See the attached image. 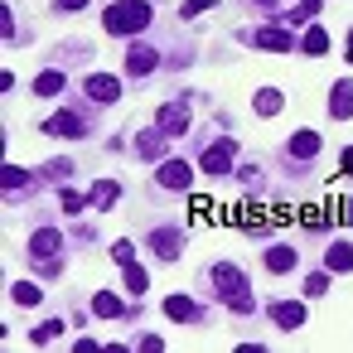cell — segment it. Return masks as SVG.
<instances>
[{
  "mask_svg": "<svg viewBox=\"0 0 353 353\" xmlns=\"http://www.w3.org/2000/svg\"><path fill=\"white\" fill-rule=\"evenodd\" d=\"M59 203H63V213H83V208H88V199H83L78 189H63V194H59Z\"/></svg>",
  "mask_w": 353,
  "mask_h": 353,
  "instance_id": "obj_29",
  "label": "cell"
},
{
  "mask_svg": "<svg viewBox=\"0 0 353 353\" xmlns=\"http://www.w3.org/2000/svg\"><path fill=\"white\" fill-rule=\"evenodd\" d=\"M83 92H88L92 102H102V107H112V102L121 97V83H117L112 73H92V78H83Z\"/></svg>",
  "mask_w": 353,
  "mask_h": 353,
  "instance_id": "obj_6",
  "label": "cell"
},
{
  "mask_svg": "<svg viewBox=\"0 0 353 353\" xmlns=\"http://www.w3.org/2000/svg\"><path fill=\"white\" fill-rule=\"evenodd\" d=\"M117 199H121V184H117V179H97V184H92V208H97V213H107Z\"/></svg>",
  "mask_w": 353,
  "mask_h": 353,
  "instance_id": "obj_16",
  "label": "cell"
},
{
  "mask_svg": "<svg viewBox=\"0 0 353 353\" xmlns=\"http://www.w3.org/2000/svg\"><path fill=\"white\" fill-rule=\"evenodd\" d=\"M59 92H63V73L59 68H49V73L34 78V97H59Z\"/></svg>",
  "mask_w": 353,
  "mask_h": 353,
  "instance_id": "obj_21",
  "label": "cell"
},
{
  "mask_svg": "<svg viewBox=\"0 0 353 353\" xmlns=\"http://www.w3.org/2000/svg\"><path fill=\"white\" fill-rule=\"evenodd\" d=\"M121 271H126V295H145V271L136 261H126Z\"/></svg>",
  "mask_w": 353,
  "mask_h": 353,
  "instance_id": "obj_26",
  "label": "cell"
},
{
  "mask_svg": "<svg viewBox=\"0 0 353 353\" xmlns=\"http://www.w3.org/2000/svg\"><path fill=\"white\" fill-rule=\"evenodd\" d=\"M329 117H334V121L353 117V83H348V78H343V83H334V97H329Z\"/></svg>",
  "mask_w": 353,
  "mask_h": 353,
  "instance_id": "obj_15",
  "label": "cell"
},
{
  "mask_svg": "<svg viewBox=\"0 0 353 353\" xmlns=\"http://www.w3.org/2000/svg\"><path fill=\"white\" fill-rule=\"evenodd\" d=\"M155 121H160V131L174 141V136H184L189 131V102L184 97H174V102H165L160 112H155Z\"/></svg>",
  "mask_w": 353,
  "mask_h": 353,
  "instance_id": "obj_5",
  "label": "cell"
},
{
  "mask_svg": "<svg viewBox=\"0 0 353 353\" xmlns=\"http://www.w3.org/2000/svg\"><path fill=\"white\" fill-rule=\"evenodd\" d=\"M300 49H305L310 59H324V54H329V34H324L319 25H310V30H305V39H300Z\"/></svg>",
  "mask_w": 353,
  "mask_h": 353,
  "instance_id": "obj_18",
  "label": "cell"
},
{
  "mask_svg": "<svg viewBox=\"0 0 353 353\" xmlns=\"http://www.w3.org/2000/svg\"><path fill=\"white\" fill-rule=\"evenodd\" d=\"M266 271H276V276L295 271V252H290V247H271V252H266Z\"/></svg>",
  "mask_w": 353,
  "mask_h": 353,
  "instance_id": "obj_23",
  "label": "cell"
},
{
  "mask_svg": "<svg viewBox=\"0 0 353 353\" xmlns=\"http://www.w3.org/2000/svg\"><path fill=\"white\" fill-rule=\"evenodd\" d=\"M348 63H353V34H348Z\"/></svg>",
  "mask_w": 353,
  "mask_h": 353,
  "instance_id": "obj_37",
  "label": "cell"
},
{
  "mask_svg": "<svg viewBox=\"0 0 353 353\" xmlns=\"http://www.w3.org/2000/svg\"><path fill=\"white\" fill-rule=\"evenodd\" d=\"M44 174H49L54 184H63V179L73 174V160H54V165H44Z\"/></svg>",
  "mask_w": 353,
  "mask_h": 353,
  "instance_id": "obj_30",
  "label": "cell"
},
{
  "mask_svg": "<svg viewBox=\"0 0 353 353\" xmlns=\"http://www.w3.org/2000/svg\"><path fill=\"white\" fill-rule=\"evenodd\" d=\"M165 314L179 319V324H199L203 319V305H194L189 295H165Z\"/></svg>",
  "mask_w": 353,
  "mask_h": 353,
  "instance_id": "obj_12",
  "label": "cell"
},
{
  "mask_svg": "<svg viewBox=\"0 0 353 353\" xmlns=\"http://www.w3.org/2000/svg\"><path fill=\"white\" fill-rule=\"evenodd\" d=\"M252 107H256V117H276V112H281V107H285V97H281V92H276V88H261V92H256V102H252Z\"/></svg>",
  "mask_w": 353,
  "mask_h": 353,
  "instance_id": "obj_22",
  "label": "cell"
},
{
  "mask_svg": "<svg viewBox=\"0 0 353 353\" xmlns=\"http://www.w3.org/2000/svg\"><path fill=\"white\" fill-rule=\"evenodd\" d=\"M0 184H6V194H20V189L30 184V174H25L20 165H6V170H0Z\"/></svg>",
  "mask_w": 353,
  "mask_h": 353,
  "instance_id": "obj_24",
  "label": "cell"
},
{
  "mask_svg": "<svg viewBox=\"0 0 353 353\" xmlns=\"http://www.w3.org/2000/svg\"><path fill=\"white\" fill-rule=\"evenodd\" d=\"M271 319H276L281 329H300V324H305V305H300V300H276V305H271Z\"/></svg>",
  "mask_w": 353,
  "mask_h": 353,
  "instance_id": "obj_14",
  "label": "cell"
},
{
  "mask_svg": "<svg viewBox=\"0 0 353 353\" xmlns=\"http://www.w3.org/2000/svg\"><path fill=\"white\" fill-rule=\"evenodd\" d=\"M121 310H126L121 295H112V290H97V295H92V314H97V319H117Z\"/></svg>",
  "mask_w": 353,
  "mask_h": 353,
  "instance_id": "obj_17",
  "label": "cell"
},
{
  "mask_svg": "<svg viewBox=\"0 0 353 353\" xmlns=\"http://www.w3.org/2000/svg\"><path fill=\"white\" fill-rule=\"evenodd\" d=\"M232 160H237V141H232V136H218V141L199 155V165H203L208 179H223V174L232 170Z\"/></svg>",
  "mask_w": 353,
  "mask_h": 353,
  "instance_id": "obj_4",
  "label": "cell"
},
{
  "mask_svg": "<svg viewBox=\"0 0 353 353\" xmlns=\"http://www.w3.org/2000/svg\"><path fill=\"white\" fill-rule=\"evenodd\" d=\"M203 10H213V0H184V20H194V15H203Z\"/></svg>",
  "mask_w": 353,
  "mask_h": 353,
  "instance_id": "obj_32",
  "label": "cell"
},
{
  "mask_svg": "<svg viewBox=\"0 0 353 353\" xmlns=\"http://www.w3.org/2000/svg\"><path fill=\"white\" fill-rule=\"evenodd\" d=\"M150 247H155L160 261H174L179 247H184V232H179V228H155V232H150Z\"/></svg>",
  "mask_w": 353,
  "mask_h": 353,
  "instance_id": "obj_9",
  "label": "cell"
},
{
  "mask_svg": "<svg viewBox=\"0 0 353 353\" xmlns=\"http://www.w3.org/2000/svg\"><path fill=\"white\" fill-rule=\"evenodd\" d=\"M59 247H63V232H54V228H39L30 237V256L44 276H59Z\"/></svg>",
  "mask_w": 353,
  "mask_h": 353,
  "instance_id": "obj_3",
  "label": "cell"
},
{
  "mask_svg": "<svg viewBox=\"0 0 353 353\" xmlns=\"http://www.w3.org/2000/svg\"><path fill=\"white\" fill-rule=\"evenodd\" d=\"M319 6H324V0H300V10H305V15H314Z\"/></svg>",
  "mask_w": 353,
  "mask_h": 353,
  "instance_id": "obj_35",
  "label": "cell"
},
{
  "mask_svg": "<svg viewBox=\"0 0 353 353\" xmlns=\"http://www.w3.org/2000/svg\"><path fill=\"white\" fill-rule=\"evenodd\" d=\"M208 281L223 290V300L232 305V310H242V314H252V295H247V271H237L232 261H218L213 271H208Z\"/></svg>",
  "mask_w": 353,
  "mask_h": 353,
  "instance_id": "obj_1",
  "label": "cell"
},
{
  "mask_svg": "<svg viewBox=\"0 0 353 353\" xmlns=\"http://www.w3.org/2000/svg\"><path fill=\"white\" fill-rule=\"evenodd\" d=\"M324 266H329V271H353V247H348V242H334V247L324 252Z\"/></svg>",
  "mask_w": 353,
  "mask_h": 353,
  "instance_id": "obj_20",
  "label": "cell"
},
{
  "mask_svg": "<svg viewBox=\"0 0 353 353\" xmlns=\"http://www.w3.org/2000/svg\"><path fill=\"white\" fill-rule=\"evenodd\" d=\"M107 34H117V39H126V34H141L145 25H150V6H141V0H121V6H112L107 10Z\"/></svg>",
  "mask_w": 353,
  "mask_h": 353,
  "instance_id": "obj_2",
  "label": "cell"
},
{
  "mask_svg": "<svg viewBox=\"0 0 353 353\" xmlns=\"http://www.w3.org/2000/svg\"><path fill=\"white\" fill-rule=\"evenodd\" d=\"M88 0H59V10H83Z\"/></svg>",
  "mask_w": 353,
  "mask_h": 353,
  "instance_id": "obj_34",
  "label": "cell"
},
{
  "mask_svg": "<svg viewBox=\"0 0 353 353\" xmlns=\"http://www.w3.org/2000/svg\"><path fill=\"white\" fill-rule=\"evenodd\" d=\"M63 334V319H44V324H34V334H30V343H54Z\"/></svg>",
  "mask_w": 353,
  "mask_h": 353,
  "instance_id": "obj_25",
  "label": "cell"
},
{
  "mask_svg": "<svg viewBox=\"0 0 353 353\" xmlns=\"http://www.w3.org/2000/svg\"><path fill=\"white\" fill-rule=\"evenodd\" d=\"M44 131H49V136H63V141L88 136V126H83V117H78V112H59V117H49V121H44Z\"/></svg>",
  "mask_w": 353,
  "mask_h": 353,
  "instance_id": "obj_7",
  "label": "cell"
},
{
  "mask_svg": "<svg viewBox=\"0 0 353 353\" xmlns=\"http://www.w3.org/2000/svg\"><path fill=\"white\" fill-rule=\"evenodd\" d=\"M165 141H170L165 131H141V141H136V150H141L145 160H160V155H165Z\"/></svg>",
  "mask_w": 353,
  "mask_h": 353,
  "instance_id": "obj_19",
  "label": "cell"
},
{
  "mask_svg": "<svg viewBox=\"0 0 353 353\" xmlns=\"http://www.w3.org/2000/svg\"><path fill=\"white\" fill-rule=\"evenodd\" d=\"M319 145H324V136H314V131H295V136L285 141V155H290V160H314Z\"/></svg>",
  "mask_w": 353,
  "mask_h": 353,
  "instance_id": "obj_11",
  "label": "cell"
},
{
  "mask_svg": "<svg viewBox=\"0 0 353 353\" xmlns=\"http://www.w3.org/2000/svg\"><path fill=\"white\" fill-rule=\"evenodd\" d=\"M324 290H329V266H324V271H310V276H305V295H310V300H319Z\"/></svg>",
  "mask_w": 353,
  "mask_h": 353,
  "instance_id": "obj_27",
  "label": "cell"
},
{
  "mask_svg": "<svg viewBox=\"0 0 353 353\" xmlns=\"http://www.w3.org/2000/svg\"><path fill=\"white\" fill-rule=\"evenodd\" d=\"M343 174H353V145L343 150Z\"/></svg>",
  "mask_w": 353,
  "mask_h": 353,
  "instance_id": "obj_36",
  "label": "cell"
},
{
  "mask_svg": "<svg viewBox=\"0 0 353 353\" xmlns=\"http://www.w3.org/2000/svg\"><path fill=\"white\" fill-rule=\"evenodd\" d=\"M155 179H160L165 189H189V184H194V170H189L184 160H160Z\"/></svg>",
  "mask_w": 353,
  "mask_h": 353,
  "instance_id": "obj_8",
  "label": "cell"
},
{
  "mask_svg": "<svg viewBox=\"0 0 353 353\" xmlns=\"http://www.w3.org/2000/svg\"><path fill=\"white\" fill-rule=\"evenodd\" d=\"M136 348H145V353H155V348H165V339H155V334H145V339H141Z\"/></svg>",
  "mask_w": 353,
  "mask_h": 353,
  "instance_id": "obj_33",
  "label": "cell"
},
{
  "mask_svg": "<svg viewBox=\"0 0 353 353\" xmlns=\"http://www.w3.org/2000/svg\"><path fill=\"white\" fill-rule=\"evenodd\" d=\"M39 295H44V290H39L34 281H20V285H15V305H39Z\"/></svg>",
  "mask_w": 353,
  "mask_h": 353,
  "instance_id": "obj_28",
  "label": "cell"
},
{
  "mask_svg": "<svg viewBox=\"0 0 353 353\" xmlns=\"http://www.w3.org/2000/svg\"><path fill=\"white\" fill-rule=\"evenodd\" d=\"M256 6H271V0H256Z\"/></svg>",
  "mask_w": 353,
  "mask_h": 353,
  "instance_id": "obj_38",
  "label": "cell"
},
{
  "mask_svg": "<svg viewBox=\"0 0 353 353\" xmlns=\"http://www.w3.org/2000/svg\"><path fill=\"white\" fill-rule=\"evenodd\" d=\"M112 256H117V261H121V266H126V261H136V247H131V242H126V237H121V242H117V247H112Z\"/></svg>",
  "mask_w": 353,
  "mask_h": 353,
  "instance_id": "obj_31",
  "label": "cell"
},
{
  "mask_svg": "<svg viewBox=\"0 0 353 353\" xmlns=\"http://www.w3.org/2000/svg\"><path fill=\"white\" fill-rule=\"evenodd\" d=\"M155 63H160V54H155V49H145V44H136V49L126 54V73H131V78L155 73Z\"/></svg>",
  "mask_w": 353,
  "mask_h": 353,
  "instance_id": "obj_13",
  "label": "cell"
},
{
  "mask_svg": "<svg viewBox=\"0 0 353 353\" xmlns=\"http://www.w3.org/2000/svg\"><path fill=\"white\" fill-rule=\"evenodd\" d=\"M252 44H256V49H271V54H285L295 39H290V30H285V25H266V30H256V34H252Z\"/></svg>",
  "mask_w": 353,
  "mask_h": 353,
  "instance_id": "obj_10",
  "label": "cell"
}]
</instances>
